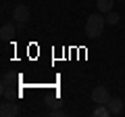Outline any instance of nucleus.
Masks as SVG:
<instances>
[{"label": "nucleus", "mask_w": 125, "mask_h": 117, "mask_svg": "<svg viewBox=\"0 0 125 117\" xmlns=\"http://www.w3.org/2000/svg\"><path fill=\"white\" fill-rule=\"evenodd\" d=\"M117 2H121V0H117Z\"/></svg>", "instance_id": "obj_14"}, {"label": "nucleus", "mask_w": 125, "mask_h": 117, "mask_svg": "<svg viewBox=\"0 0 125 117\" xmlns=\"http://www.w3.org/2000/svg\"><path fill=\"white\" fill-rule=\"evenodd\" d=\"M92 100L96 105H106L108 100H111V92H108L106 86H96L92 90Z\"/></svg>", "instance_id": "obj_2"}, {"label": "nucleus", "mask_w": 125, "mask_h": 117, "mask_svg": "<svg viewBox=\"0 0 125 117\" xmlns=\"http://www.w3.org/2000/svg\"><path fill=\"white\" fill-rule=\"evenodd\" d=\"M13 80H15L13 73H4V77H2V84H13Z\"/></svg>", "instance_id": "obj_12"}, {"label": "nucleus", "mask_w": 125, "mask_h": 117, "mask_svg": "<svg viewBox=\"0 0 125 117\" xmlns=\"http://www.w3.org/2000/svg\"><path fill=\"white\" fill-rule=\"evenodd\" d=\"M104 25H106V17H102V13H94V15H90L88 21H85V36L92 38V40L100 38V36H102Z\"/></svg>", "instance_id": "obj_1"}, {"label": "nucleus", "mask_w": 125, "mask_h": 117, "mask_svg": "<svg viewBox=\"0 0 125 117\" xmlns=\"http://www.w3.org/2000/svg\"><path fill=\"white\" fill-rule=\"evenodd\" d=\"M119 13H115V11H111V13H106V23L108 25H117L119 23Z\"/></svg>", "instance_id": "obj_10"}, {"label": "nucleus", "mask_w": 125, "mask_h": 117, "mask_svg": "<svg viewBox=\"0 0 125 117\" xmlns=\"http://www.w3.org/2000/svg\"><path fill=\"white\" fill-rule=\"evenodd\" d=\"M0 115L2 117H17L19 115V105L15 100H4L0 105Z\"/></svg>", "instance_id": "obj_3"}, {"label": "nucleus", "mask_w": 125, "mask_h": 117, "mask_svg": "<svg viewBox=\"0 0 125 117\" xmlns=\"http://www.w3.org/2000/svg\"><path fill=\"white\" fill-rule=\"evenodd\" d=\"M106 107H108V111H111V115H121V113H123V100L121 98H111L106 103Z\"/></svg>", "instance_id": "obj_5"}, {"label": "nucleus", "mask_w": 125, "mask_h": 117, "mask_svg": "<svg viewBox=\"0 0 125 117\" xmlns=\"http://www.w3.org/2000/svg\"><path fill=\"white\" fill-rule=\"evenodd\" d=\"M117 0H96V9H98V13L106 15L113 11V4H115Z\"/></svg>", "instance_id": "obj_8"}, {"label": "nucleus", "mask_w": 125, "mask_h": 117, "mask_svg": "<svg viewBox=\"0 0 125 117\" xmlns=\"http://www.w3.org/2000/svg\"><path fill=\"white\" fill-rule=\"evenodd\" d=\"M48 115L50 117H62V115H65V111H62V109H50Z\"/></svg>", "instance_id": "obj_11"}, {"label": "nucleus", "mask_w": 125, "mask_h": 117, "mask_svg": "<svg viewBox=\"0 0 125 117\" xmlns=\"http://www.w3.org/2000/svg\"><path fill=\"white\" fill-rule=\"evenodd\" d=\"M2 96H4V100H15L19 98V92L15 90L13 84H2Z\"/></svg>", "instance_id": "obj_7"}, {"label": "nucleus", "mask_w": 125, "mask_h": 117, "mask_svg": "<svg viewBox=\"0 0 125 117\" xmlns=\"http://www.w3.org/2000/svg\"><path fill=\"white\" fill-rule=\"evenodd\" d=\"M61 105H62L61 100H50V103H48V107H50V109H61Z\"/></svg>", "instance_id": "obj_13"}, {"label": "nucleus", "mask_w": 125, "mask_h": 117, "mask_svg": "<svg viewBox=\"0 0 125 117\" xmlns=\"http://www.w3.org/2000/svg\"><path fill=\"white\" fill-rule=\"evenodd\" d=\"M15 34H17V27H15L13 23H4V25L0 27V38H2V40H10Z\"/></svg>", "instance_id": "obj_6"}, {"label": "nucleus", "mask_w": 125, "mask_h": 117, "mask_svg": "<svg viewBox=\"0 0 125 117\" xmlns=\"http://www.w3.org/2000/svg\"><path fill=\"white\" fill-rule=\"evenodd\" d=\"M29 17H31V13H29V9H27L25 4H17V6H15L13 19L17 23H27V21H29Z\"/></svg>", "instance_id": "obj_4"}, {"label": "nucleus", "mask_w": 125, "mask_h": 117, "mask_svg": "<svg viewBox=\"0 0 125 117\" xmlns=\"http://www.w3.org/2000/svg\"><path fill=\"white\" fill-rule=\"evenodd\" d=\"M92 115L94 117H108V115H111V111H108L106 105H96V109H94Z\"/></svg>", "instance_id": "obj_9"}]
</instances>
